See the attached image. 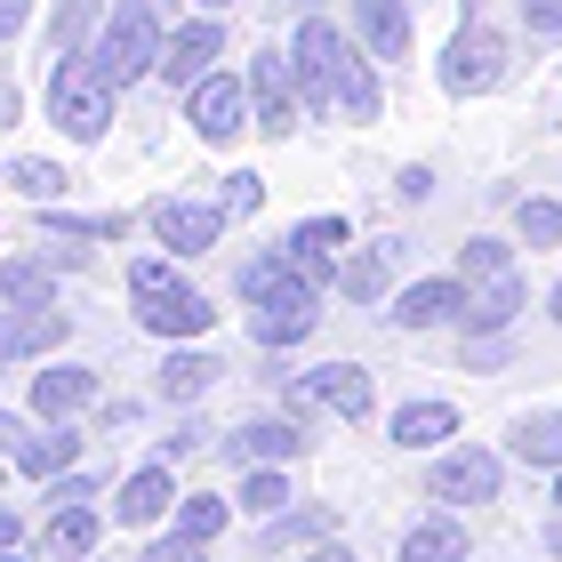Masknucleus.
Returning <instances> with one entry per match:
<instances>
[{"label": "nucleus", "instance_id": "obj_1", "mask_svg": "<svg viewBox=\"0 0 562 562\" xmlns=\"http://www.w3.org/2000/svg\"><path fill=\"white\" fill-rule=\"evenodd\" d=\"M290 65H297V89H305V113H338L353 130H370L378 113H386V97H378V57L362 41H346L329 16H305L290 33Z\"/></svg>", "mask_w": 562, "mask_h": 562}, {"label": "nucleus", "instance_id": "obj_2", "mask_svg": "<svg viewBox=\"0 0 562 562\" xmlns=\"http://www.w3.org/2000/svg\"><path fill=\"white\" fill-rule=\"evenodd\" d=\"M322 290H329V281H322L314 266H297L290 249H273V258H249V266H241L249 338H258L266 353L297 346V338H314V322H322Z\"/></svg>", "mask_w": 562, "mask_h": 562}, {"label": "nucleus", "instance_id": "obj_3", "mask_svg": "<svg viewBox=\"0 0 562 562\" xmlns=\"http://www.w3.org/2000/svg\"><path fill=\"white\" fill-rule=\"evenodd\" d=\"M113 72L97 65V48L81 57V48H57V72H48V121L72 137V145H97L113 130Z\"/></svg>", "mask_w": 562, "mask_h": 562}, {"label": "nucleus", "instance_id": "obj_4", "mask_svg": "<svg viewBox=\"0 0 562 562\" xmlns=\"http://www.w3.org/2000/svg\"><path fill=\"white\" fill-rule=\"evenodd\" d=\"M506 65H515V41H506L498 24L467 16V24H458V33H450L442 65H434V81H442L450 97H491V89L506 81Z\"/></svg>", "mask_w": 562, "mask_h": 562}, {"label": "nucleus", "instance_id": "obj_5", "mask_svg": "<svg viewBox=\"0 0 562 562\" xmlns=\"http://www.w3.org/2000/svg\"><path fill=\"white\" fill-rule=\"evenodd\" d=\"M161 48H169V33H161V16H153V0H121V9H105L97 65H105L121 89L145 81V72H161Z\"/></svg>", "mask_w": 562, "mask_h": 562}, {"label": "nucleus", "instance_id": "obj_6", "mask_svg": "<svg viewBox=\"0 0 562 562\" xmlns=\"http://www.w3.org/2000/svg\"><path fill=\"white\" fill-rule=\"evenodd\" d=\"M186 121H193L201 145H234L249 121H258L249 81H241V72H210V81H193V89H186Z\"/></svg>", "mask_w": 562, "mask_h": 562}, {"label": "nucleus", "instance_id": "obj_7", "mask_svg": "<svg viewBox=\"0 0 562 562\" xmlns=\"http://www.w3.org/2000/svg\"><path fill=\"white\" fill-rule=\"evenodd\" d=\"M249 105H258V130L266 137H290L297 121H305V89H297L290 48H266V57L249 65Z\"/></svg>", "mask_w": 562, "mask_h": 562}, {"label": "nucleus", "instance_id": "obj_8", "mask_svg": "<svg viewBox=\"0 0 562 562\" xmlns=\"http://www.w3.org/2000/svg\"><path fill=\"white\" fill-rule=\"evenodd\" d=\"M137 329H153V338H169V346H193V338H210V297L186 290V281L137 290Z\"/></svg>", "mask_w": 562, "mask_h": 562}, {"label": "nucleus", "instance_id": "obj_9", "mask_svg": "<svg viewBox=\"0 0 562 562\" xmlns=\"http://www.w3.org/2000/svg\"><path fill=\"white\" fill-rule=\"evenodd\" d=\"M467 281H458V273H434V281H402V290L386 297L394 305V329H450V322H467Z\"/></svg>", "mask_w": 562, "mask_h": 562}, {"label": "nucleus", "instance_id": "obj_10", "mask_svg": "<svg viewBox=\"0 0 562 562\" xmlns=\"http://www.w3.org/2000/svg\"><path fill=\"white\" fill-rule=\"evenodd\" d=\"M153 241L169 249V258H210L217 234H225V210L217 201H153Z\"/></svg>", "mask_w": 562, "mask_h": 562}, {"label": "nucleus", "instance_id": "obj_11", "mask_svg": "<svg viewBox=\"0 0 562 562\" xmlns=\"http://www.w3.org/2000/svg\"><path fill=\"white\" fill-rule=\"evenodd\" d=\"M225 57V33H217V16H193V24H177L169 48H161V81L169 89H193V81H210Z\"/></svg>", "mask_w": 562, "mask_h": 562}, {"label": "nucleus", "instance_id": "obj_12", "mask_svg": "<svg viewBox=\"0 0 562 562\" xmlns=\"http://www.w3.org/2000/svg\"><path fill=\"white\" fill-rule=\"evenodd\" d=\"M434 498L442 506H491L498 498V458L491 450H450L434 467Z\"/></svg>", "mask_w": 562, "mask_h": 562}, {"label": "nucleus", "instance_id": "obj_13", "mask_svg": "<svg viewBox=\"0 0 562 562\" xmlns=\"http://www.w3.org/2000/svg\"><path fill=\"white\" fill-rule=\"evenodd\" d=\"M161 515H177V482H169V458H145V467L121 482L113 522H121V530H145V522H161Z\"/></svg>", "mask_w": 562, "mask_h": 562}, {"label": "nucleus", "instance_id": "obj_14", "mask_svg": "<svg viewBox=\"0 0 562 562\" xmlns=\"http://www.w3.org/2000/svg\"><path fill=\"white\" fill-rule=\"evenodd\" d=\"M353 24H362V48L378 65H402V57H411V41H418L411 0H353Z\"/></svg>", "mask_w": 562, "mask_h": 562}, {"label": "nucleus", "instance_id": "obj_15", "mask_svg": "<svg viewBox=\"0 0 562 562\" xmlns=\"http://www.w3.org/2000/svg\"><path fill=\"white\" fill-rule=\"evenodd\" d=\"M97 402V370H81V362H48L41 378H33V411L48 418V426H72Z\"/></svg>", "mask_w": 562, "mask_h": 562}, {"label": "nucleus", "instance_id": "obj_16", "mask_svg": "<svg viewBox=\"0 0 562 562\" xmlns=\"http://www.w3.org/2000/svg\"><path fill=\"white\" fill-rule=\"evenodd\" d=\"M297 394L322 402V411H338V418H370V370H362V362H322V370H305Z\"/></svg>", "mask_w": 562, "mask_h": 562}, {"label": "nucleus", "instance_id": "obj_17", "mask_svg": "<svg viewBox=\"0 0 562 562\" xmlns=\"http://www.w3.org/2000/svg\"><path fill=\"white\" fill-rule=\"evenodd\" d=\"M281 249H290L297 266H314L322 281H338V258L353 249V225H346V217H297V225H290V241H281Z\"/></svg>", "mask_w": 562, "mask_h": 562}, {"label": "nucleus", "instance_id": "obj_18", "mask_svg": "<svg viewBox=\"0 0 562 562\" xmlns=\"http://www.w3.org/2000/svg\"><path fill=\"white\" fill-rule=\"evenodd\" d=\"M467 322L458 329H474V338H498V329H515L522 314V273H491V281H467Z\"/></svg>", "mask_w": 562, "mask_h": 562}, {"label": "nucleus", "instance_id": "obj_19", "mask_svg": "<svg viewBox=\"0 0 562 562\" xmlns=\"http://www.w3.org/2000/svg\"><path fill=\"white\" fill-rule=\"evenodd\" d=\"M225 450H234L241 467H290V458L305 450V434H297L290 418H249V426L225 434Z\"/></svg>", "mask_w": 562, "mask_h": 562}, {"label": "nucleus", "instance_id": "obj_20", "mask_svg": "<svg viewBox=\"0 0 562 562\" xmlns=\"http://www.w3.org/2000/svg\"><path fill=\"white\" fill-rule=\"evenodd\" d=\"M329 290H338L346 305H378V297L394 290V249H386V241L346 249V258H338V281H329Z\"/></svg>", "mask_w": 562, "mask_h": 562}, {"label": "nucleus", "instance_id": "obj_21", "mask_svg": "<svg viewBox=\"0 0 562 562\" xmlns=\"http://www.w3.org/2000/svg\"><path fill=\"white\" fill-rule=\"evenodd\" d=\"M506 450H515L522 467L562 474V411H522L515 426H506Z\"/></svg>", "mask_w": 562, "mask_h": 562}, {"label": "nucleus", "instance_id": "obj_22", "mask_svg": "<svg viewBox=\"0 0 562 562\" xmlns=\"http://www.w3.org/2000/svg\"><path fill=\"white\" fill-rule=\"evenodd\" d=\"M0 305H16V314L57 305V266L48 258H0Z\"/></svg>", "mask_w": 562, "mask_h": 562}, {"label": "nucleus", "instance_id": "obj_23", "mask_svg": "<svg viewBox=\"0 0 562 562\" xmlns=\"http://www.w3.org/2000/svg\"><path fill=\"white\" fill-rule=\"evenodd\" d=\"M217 353H201V346H177L169 353V362H161V378H153V386H161V402H201V394H210L217 386Z\"/></svg>", "mask_w": 562, "mask_h": 562}, {"label": "nucleus", "instance_id": "obj_24", "mask_svg": "<svg viewBox=\"0 0 562 562\" xmlns=\"http://www.w3.org/2000/svg\"><path fill=\"white\" fill-rule=\"evenodd\" d=\"M72 458H81V434H72V426H48V434H24V442H16V474L57 482Z\"/></svg>", "mask_w": 562, "mask_h": 562}, {"label": "nucleus", "instance_id": "obj_25", "mask_svg": "<svg viewBox=\"0 0 562 562\" xmlns=\"http://www.w3.org/2000/svg\"><path fill=\"white\" fill-rule=\"evenodd\" d=\"M9 186H16L24 201H41V210H57V201L72 193V169L48 161V153H16V161H9Z\"/></svg>", "mask_w": 562, "mask_h": 562}, {"label": "nucleus", "instance_id": "obj_26", "mask_svg": "<svg viewBox=\"0 0 562 562\" xmlns=\"http://www.w3.org/2000/svg\"><path fill=\"white\" fill-rule=\"evenodd\" d=\"M450 434H458L450 402H402V411H394V442L402 450H434V442H450Z\"/></svg>", "mask_w": 562, "mask_h": 562}, {"label": "nucleus", "instance_id": "obj_27", "mask_svg": "<svg viewBox=\"0 0 562 562\" xmlns=\"http://www.w3.org/2000/svg\"><path fill=\"white\" fill-rule=\"evenodd\" d=\"M402 562H467V530H458L450 515H426L418 530H402Z\"/></svg>", "mask_w": 562, "mask_h": 562}, {"label": "nucleus", "instance_id": "obj_28", "mask_svg": "<svg viewBox=\"0 0 562 562\" xmlns=\"http://www.w3.org/2000/svg\"><path fill=\"white\" fill-rule=\"evenodd\" d=\"M57 338H65L57 305H41V314H24V322H0V362H9V353H48Z\"/></svg>", "mask_w": 562, "mask_h": 562}, {"label": "nucleus", "instance_id": "obj_29", "mask_svg": "<svg viewBox=\"0 0 562 562\" xmlns=\"http://www.w3.org/2000/svg\"><path fill=\"white\" fill-rule=\"evenodd\" d=\"M97 530H105V522H97L89 506H57V522H48V554H57V562H81V554L97 547Z\"/></svg>", "mask_w": 562, "mask_h": 562}, {"label": "nucleus", "instance_id": "obj_30", "mask_svg": "<svg viewBox=\"0 0 562 562\" xmlns=\"http://www.w3.org/2000/svg\"><path fill=\"white\" fill-rule=\"evenodd\" d=\"M225 522H234V506H225L217 491H193V498H177V530H186V539H225Z\"/></svg>", "mask_w": 562, "mask_h": 562}, {"label": "nucleus", "instance_id": "obj_31", "mask_svg": "<svg viewBox=\"0 0 562 562\" xmlns=\"http://www.w3.org/2000/svg\"><path fill=\"white\" fill-rule=\"evenodd\" d=\"M241 506H249V515H266V522H281L297 498H290V482H281V467H258V474L241 482Z\"/></svg>", "mask_w": 562, "mask_h": 562}, {"label": "nucleus", "instance_id": "obj_32", "mask_svg": "<svg viewBox=\"0 0 562 562\" xmlns=\"http://www.w3.org/2000/svg\"><path fill=\"white\" fill-rule=\"evenodd\" d=\"M491 273H515V249H506L498 234H474L467 249H458V281H491Z\"/></svg>", "mask_w": 562, "mask_h": 562}, {"label": "nucleus", "instance_id": "obj_33", "mask_svg": "<svg viewBox=\"0 0 562 562\" xmlns=\"http://www.w3.org/2000/svg\"><path fill=\"white\" fill-rule=\"evenodd\" d=\"M515 234L530 249H562V201H515Z\"/></svg>", "mask_w": 562, "mask_h": 562}, {"label": "nucleus", "instance_id": "obj_34", "mask_svg": "<svg viewBox=\"0 0 562 562\" xmlns=\"http://www.w3.org/2000/svg\"><path fill=\"white\" fill-rule=\"evenodd\" d=\"M217 210H225V217H258V210H266V177H258V169L217 177Z\"/></svg>", "mask_w": 562, "mask_h": 562}, {"label": "nucleus", "instance_id": "obj_35", "mask_svg": "<svg viewBox=\"0 0 562 562\" xmlns=\"http://www.w3.org/2000/svg\"><path fill=\"white\" fill-rule=\"evenodd\" d=\"M161 281H177L169 249H161V258H130V297H137V290H161Z\"/></svg>", "mask_w": 562, "mask_h": 562}, {"label": "nucleus", "instance_id": "obj_36", "mask_svg": "<svg viewBox=\"0 0 562 562\" xmlns=\"http://www.w3.org/2000/svg\"><path fill=\"white\" fill-rule=\"evenodd\" d=\"M314 530H329V515H281V522H266V539L290 547V539H314Z\"/></svg>", "mask_w": 562, "mask_h": 562}, {"label": "nucleus", "instance_id": "obj_37", "mask_svg": "<svg viewBox=\"0 0 562 562\" xmlns=\"http://www.w3.org/2000/svg\"><path fill=\"white\" fill-rule=\"evenodd\" d=\"M145 562H201V539H186V530H169V539H153Z\"/></svg>", "mask_w": 562, "mask_h": 562}, {"label": "nucleus", "instance_id": "obj_38", "mask_svg": "<svg viewBox=\"0 0 562 562\" xmlns=\"http://www.w3.org/2000/svg\"><path fill=\"white\" fill-rule=\"evenodd\" d=\"M97 16V0H65V9H57V48H72V41H81V24Z\"/></svg>", "mask_w": 562, "mask_h": 562}, {"label": "nucleus", "instance_id": "obj_39", "mask_svg": "<svg viewBox=\"0 0 562 562\" xmlns=\"http://www.w3.org/2000/svg\"><path fill=\"white\" fill-rule=\"evenodd\" d=\"M530 33H562V0H515Z\"/></svg>", "mask_w": 562, "mask_h": 562}, {"label": "nucleus", "instance_id": "obj_40", "mask_svg": "<svg viewBox=\"0 0 562 562\" xmlns=\"http://www.w3.org/2000/svg\"><path fill=\"white\" fill-rule=\"evenodd\" d=\"M33 9H41V0H0V41H16L24 24H33Z\"/></svg>", "mask_w": 562, "mask_h": 562}, {"label": "nucleus", "instance_id": "obj_41", "mask_svg": "<svg viewBox=\"0 0 562 562\" xmlns=\"http://www.w3.org/2000/svg\"><path fill=\"white\" fill-rule=\"evenodd\" d=\"M394 193H402V201H426V193H434V169H426V161H418V169H402V177H394Z\"/></svg>", "mask_w": 562, "mask_h": 562}, {"label": "nucleus", "instance_id": "obj_42", "mask_svg": "<svg viewBox=\"0 0 562 562\" xmlns=\"http://www.w3.org/2000/svg\"><path fill=\"white\" fill-rule=\"evenodd\" d=\"M16 442H24V426H16L9 411H0V458H16Z\"/></svg>", "mask_w": 562, "mask_h": 562}, {"label": "nucleus", "instance_id": "obj_43", "mask_svg": "<svg viewBox=\"0 0 562 562\" xmlns=\"http://www.w3.org/2000/svg\"><path fill=\"white\" fill-rule=\"evenodd\" d=\"M9 547H24V539H16V515L0 506V554H9Z\"/></svg>", "mask_w": 562, "mask_h": 562}, {"label": "nucleus", "instance_id": "obj_44", "mask_svg": "<svg viewBox=\"0 0 562 562\" xmlns=\"http://www.w3.org/2000/svg\"><path fill=\"white\" fill-rule=\"evenodd\" d=\"M305 562H353L346 547H314V554H305Z\"/></svg>", "mask_w": 562, "mask_h": 562}, {"label": "nucleus", "instance_id": "obj_45", "mask_svg": "<svg viewBox=\"0 0 562 562\" xmlns=\"http://www.w3.org/2000/svg\"><path fill=\"white\" fill-rule=\"evenodd\" d=\"M193 9H201V16H225V9H234V0H193Z\"/></svg>", "mask_w": 562, "mask_h": 562}, {"label": "nucleus", "instance_id": "obj_46", "mask_svg": "<svg viewBox=\"0 0 562 562\" xmlns=\"http://www.w3.org/2000/svg\"><path fill=\"white\" fill-rule=\"evenodd\" d=\"M547 547H554V554H562V515H554V522H547Z\"/></svg>", "mask_w": 562, "mask_h": 562}, {"label": "nucleus", "instance_id": "obj_47", "mask_svg": "<svg viewBox=\"0 0 562 562\" xmlns=\"http://www.w3.org/2000/svg\"><path fill=\"white\" fill-rule=\"evenodd\" d=\"M547 314H554V322H562V281H554V297H547Z\"/></svg>", "mask_w": 562, "mask_h": 562}, {"label": "nucleus", "instance_id": "obj_48", "mask_svg": "<svg viewBox=\"0 0 562 562\" xmlns=\"http://www.w3.org/2000/svg\"><path fill=\"white\" fill-rule=\"evenodd\" d=\"M0 562H33V554H24V547H9V554H0Z\"/></svg>", "mask_w": 562, "mask_h": 562}, {"label": "nucleus", "instance_id": "obj_49", "mask_svg": "<svg viewBox=\"0 0 562 562\" xmlns=\"http://www.w3.org/2000/svg\"><path fill=\"white\" fill-rule=\"evenodd\" d=\"M554 506H562V474H554Z\"/></svg>", "mask_w": 562, "mask_h": 562}]
</instances>
